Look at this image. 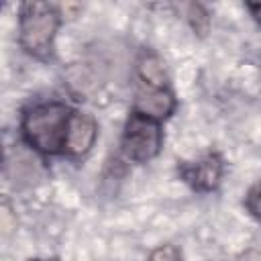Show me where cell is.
Segmentation results:
<instances>
[{
	"instance_id": "obj_4",
	"label": "cell",
	"mask_w": 261,
	"mask_h": 261,
	"mask_svg": "<svg viewBox=\"0 0 261 261\" xmlns=\"http://www.w3.org/2000/svg\"><path fill=\"white\" fill-rule=\"evenodd\" d=\"M96 122L88 114H71L67 137H65V151L69 155H84L96 141Z\"/></svg>"
},
{
	"instance_id": "obj_7",
	"label": "cell",
	"mask_w": 261,
	"mask_h": 261,
	"mask_svg": "<svg viewBox=\"0 0 261 261\" xmlns=\"http://www.w3.org/2000/svg\"><path fill=\"white\" fill-rule=\"evenodd\" d=\"M139 73L141 77L151 86V88H163L167 75H165V69H163V63L155 57V55H145L141 61H139Z\"/></svg>"
},
{
	"instance_id": "obj_1",
	"label": "cell",
	"mask_w": 261,
	"mask_h": 261,
	"mask_svg": "<svg viewBox=\"0 0 261 261\" xmlns=\"http://www.w3.org/2000/svg\"><path fill=\"white\" fill-rule=\"evenodd\" d=\"M69 110L63 104H41L27 112L22 120L27 141L43 151V153H57L65 149V137L69 126Z\"/></svg>"
},
{
	"instance_id": "obj_9",
	"label": "cell",
	"mask_w": 261,
	"mask_h": 261,
	"mask_svg": "<svg viewBox=\"0 0 261 261\" xmlns=\"http://www.w3.org/2000/svg\"><path fill=\"white\" fill-rule=\"evenodd\" d=\"M247 206H249V210H251L257 218H261V184L251 190V194H249V198H247Z\"/></svg>"
},
{
	"instance_id": "obj_12",
	"label": "cell",
	"mask_w": 261,
	"mask_h": 261,
	"mask_svg": "<svg viewBox=\"0 0 261 261\" xmlns=\"http://www.w3.org/2000/svg\"><path fill=\"white\" fill-rule=\"evenodd\" d=\"M249 8H251V12L255 14V18L261 22V4H249Z\"/></svg>"
},
{
	"instance_id": "obj_6",
	"label": "cell",
	"mask_w": 261,
	"mask_h": 261,
	"mask_svg": "<svg viewBox=\"0 0 261 261\" xmlns=\"http://www.w3.org/2000/svg\"><path fill=\"white\" fill-rule=\"evenodd\" d=\"M188 179L200 190H212L220 179V161L216 157H206L186 171Z\"/></svg>"
},
{
	"instance_id": "obj_8",
	"label": "cell",
	"mask_w": 261,
	"mask_h": 261,
	"mask_svg": "<svg viewBox=\"0 0 261 261\" xmlns=\"http://www.w3.org/2000/svg\"><path fill=\"white\" fill-rule=\"evenodd\" d=\"M149 261H179V253L175 251V247L165 245V247L155 249Z\"/></svg>"
},
{
	"instance_id": "obj_10",
	"label": "cell",
	"mask_w": 261,
	"mask_h": 261,
	"mask_svg": "<svg viewBox=\"0 0 261 261\" xmlns=\"http://www.w3.org/2000/svg\"><path fill=\"white\" fill-rule=\"evenodd\" d=\"M0 222H2V232H4V234H8V232L12 230V224H14V220H12L10 208H8L6 204H2V210H0Z\"/></svg>"
},
{
	"instance_id": "obj_3",
	"label": "cell",
	"mask_w": 261,
	"mask_h": 261,
	"mask_svg": "<svg viewBox=\"0 0 261 261\" xmlns=\"http://www.w3.org/2000/svg\"><path fill=\"white\" fill-rule=\"evenodd\" d=\"M122 147L124 153L135 161H147L155 157L161 147V130L157 122L143 114L130 116L122 137Z\"/></svg>"
},
{
	"instance_id": "obj_13",
	"label": "cell",
	"mask_w": 261,
	"mask_h": 261,
	"mask_svg": "<svg viewBox=\"0 0 261 261\" xmlns=\"http://www.w3.org/2000/svg\"><path fill=\"white\" fill-rule=\"evenodd\" d=\"M45 261H57V259H45Z\"/></svg>"
},
{
	"instance_id": "obj_2",
	"label": "cell",
	"mask_w": 261,
	"mask_h": 261,
	"mask_svg": "<svg viewBox=\"0 0 261 261\" xmlns=\"http://www.w3.org/2000/svg\"><path fill=\"white\" fill-rule=\"evenodd\" d=\"M59 16L45 2H29L20 16V43L29 53H43L53 41Z\"/></svg>"
},
{
	"instance_id": "obj_11",
	"label": "cell",
	"mask_w": 261,
	"mask_h": 261,
	"mask_svg": "<svg viewBox=\"0 0 261 261\" xmlns=\"http://www.w3.org/2000/svg\"><path fill=\"white\" fill-rule=\"evenodd\" d=\"M241 261H261V253L259 251H247L241 257Z\"/></svg>"
},
{
	"instance_id": "obj_5",
	"label": "cell",
	"mask_w": 261,
	"mask_h": 261,
	"mask_svg": "<svg viewBox=\"0 0 261 261\" xmlns=\"http://www.w3.org/2000/svg\"><path fill=\"white\" fill-rule=\"evenodd\" d=\"M135 106L147 118H165L173 110V96L163 88H147L137 94Z\"/></svg>"
}]
</instances>
